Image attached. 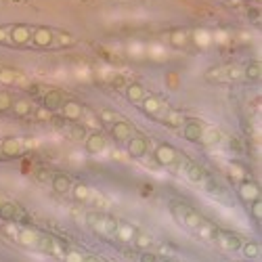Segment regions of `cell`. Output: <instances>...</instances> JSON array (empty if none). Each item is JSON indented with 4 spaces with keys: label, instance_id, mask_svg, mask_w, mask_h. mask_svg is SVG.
I'll use <instances>...</instances> for the list:
<instances>
[{
    "label": "cell",
    "instance_id": "1",
    "mask_svg": "<svg viewBox=\"0 0 262 262\" xmlns=\"http://www.w3.org/2000/svg\"><path fill=\"white\" fill-rule=\"evenodd\" d=\"M126 143H128L126 151H128L130 158L141 160V158H145L147 153H149V143H147V139L143 137V135H133Z\"/></svg>",
    "mask_w": 262,
    "mask_h": 262
},
{
    "label": "cell",
    "instance_id": "2",
    "mask_svg": "<svg viewBox=\"0 0 262 262\" xmlns=\"http://www.w3.org/2000/svg\"><path fill=\"white\" fill-rule=\"evenodd\" d=\"M32 34L34 28L32 26H23V23H17V26H11L9 28V38L15 46H23L32 40Z\"/></svg>",
    "mask_w": 262,
    "mask_h": 262
},
{
    "label": "cell",
    "instance_id": "3",
    "mask_svg": "<svg viewBox=\"0 0 262 262\" xmlns=\"http://www.w3.org/2000/svg\"><path fill=\"white\" fill-rule=\"evenodd\" d=\"M0 151H3L5 158H17L26 151V143L17 137H7V139H3V143H0Z\"/></svg>",
    "mask_w": 262,
    "mask_h": 262
},
{
    "label": "cell",
    "instance_id": "4",
    "mask_svg": "<svg viewBox=\"0 0 262 262\" xmlns=\"http://www.w3.org/2000/svg\"><path fill=\"white\" fill-rule=\"evenodd\" d=\"M59 111H61V115L65 117V120H69V122H78L80 117H82V113H84V107H82L78 101H74V99H65Z\"/></svg>",
    "mask_w": 262,
    "mask_h": 262
},
{
    "label": "cell",
    "instance_id": "5",
    "mask_svg": "<svg viewBox=\"0 0 262 262\" xmlns=\"http://www.w3.org/2000/svg\"><path fill=\"white\" fill-rule=\"evenodd\" d=\"M53 32L51 28H34V34H32V44L38 46V49H49L53 46Z\"/></svg>",
    "mask_w": 262,
    "mask_h": 262
},
{
    "label": "cell",
    "instance_id": "6",
    "mask_svg": "<svg viewBox=\"0 0 262 262\" xmlns=\"http://www.w3.org/2000/svg\"><path fill=\"white\" fill-rule=\"evenodd\" d=\"M133 135H135V128H133V124H130V122L117 120V122L111 124V137H113L117 143H126Z\"/></svg>",
    "mask_w": 262,
    "mask_h": 262
},
{
    "label": "cell",
    "instance_id": "7",
    "mask_svg": "<svg viewBox=\"0 0 262 262\" xmlns=\"http://www.w3.org/2000/svg\"><path fill=\"white\" fill-rule=\"evenodd\" d=\"M183 128V137L187 141H191V143H199L201 139V133H204V124H201L199 120H185V124L181 126Z\"/></svg>",
    "mask_w": 262,
    "mask_h": 262
},
{
    "label": "cell",
    "instance_id": "8",
    "mask_svg": "<svg viewBox=\"0 0 262 262\" xmlns=\"http://www.w3.org/2000/svg\"><path fill=\"white\" fill-rule=\"evenodd\" d=\"M176 160V149L172 145H168V143H162V145H158L156 149V162L162 164V166H170L174 164Z\"/></svg>",
    "mask_w": 262,
    "mask_h": 262
},
{
    "label": "cell",
    "instance_id": "9",
    "mask_svg": "<svg viewBox=\"0 0 262 262\" xmlns=\"http://www.w3.org/2000/svg\"><path fill=\"white\" fill-rule=\"evenodd\" d=\"M117 220L115 216H109V214H101V218L97 220V224H94V231H99V233H107V235H115L117 231Z\"/></svg>",
    "mask_w": 262,
    "mask_h": 262
},
{
    "label": "cell",
    "instance_id": "10",
    "mask_svg": "<svg viewBox=\"0 0 262 262\" xmlns=\"http://www.w3.org/2000/svg\"><path fill=\"white\" fill-rule=\"evenodd\" d=\"M84 141H86V149H88L90 153H103V151L107 149V139H105V135H101V133H92V135H88Z\"/></svg>",
    "mask_w": 262,
    "mask_h": 262
},
{
    "label": "cell",
    "instance_id": "11",
    "mask_svg": "<svg viewBox=\"0 0 262 262\" xmlns=\"http://www.w3.org/2000/svg\"><path fill=\"white\" fill-rule=\"evenodd\" d=\"M71 178L67 176V174H55L53 178H51V187H53V191L55 193H59V195H65V193H69L71 191Z\"/></svg>",
    "mask_w": 262,
    "mask_h": 262
},
{
    "label": "cell",
    "instance_id": "12",
    "mask_svg": "<svg viewBox=\"0 0 262 262\" xmlns=\"http://www.w3.org/2000/svg\"><path fill=\"white\" fill-rule=\"evenodd\" d=\"M0 82H5V84H26L28 78L17 69L5 67V69H0Z\"/></svg>",
    "mask_w": 262,
    "mask_h": 262
},
{
    "label": "cell",
    "instance_id": "13",
    "mask_svg": "<svg viewBox=\"0 0 262 262\" xmlns=\"http://www.w3.org/2000/svg\"><path fill=\"white\" fill-rule=\"evenodd\" d=\"M216 239L220 241L222 249H229V252H239V247H241V237H237L233 233H220Z\"/></svg>",
    "mask_w": 262,
    "mask_h": 262
},
{
    "label": "cell",
    "instance_id": "14",
    "mask_svg": "<svg viewBox=\"0 0 262 262\" xmlns=\"http://www.w3.org/2000/svg\"><path fill=\"white\" fill-rule=\"evenodd\" d=\"M65 97H63V92L61 90H49L44 94V107L49 111H57V109H61V105H63Z\"/></svg>",
    "mask_w": 262,
    "mask_h": 262
},
{
    "label": "cell",
    "instance_id": "15",
    "mask_svg": "<svg viewBox=\"0 0 262 262\" xmlns=\"http://www.w3.org/2000/svg\"><path fill=\"white\" fill-rule=\"evenodd\" d=\"M220 141H222V133H220L216 126H208V128H204V133H201V139H199V143H204L206 147L218 145Z\"/></svg>",
    "mask_w": 262,
    "mask_h": 262
},
{
    "label": "cell",
    "instance_id": "16",
    "mask_svg": "<svg viewBox=\"0 0 262 262\" xmlns=\"http://www.w3.org/2000/svg\"><path fill=\"white\" fill-rule=\"evenodd\" d=\"M239 195L243 201H247V204H252L254 199H260V189L256 183H241L239 185Z\"/></svg>",
    "mask_w": 262,
    "mask_h": 262
},
{
    "label": "cell",
    "instance_id": "17",
    "mask_svg": "<svg viewBox=\"0 0 262 262\" xmlns=\"http://www.w3.org/2000/svg\"><path fill=\"white\" fill-rule=\"evenodd\" d=\"M164 105V101L160 97H156V94H145V99L141 101V107H143V111H145L147 115H156L160 111V107Z\"/></svg>",
    "mask_w": 262,
    "mask_h": 262
},
{
    "label": "cell",
    "instance_id": "18",
    "mask_svg": "<svg viewBox=\"0 0 262 262\" xmlns=\"http://www.w3.org/2000/svg\"><path fill=\"white\" fill-rule=\"evenodd\" d=\"M160 120L168 126V128H181L185 124V115L183 113H178V111H170V109H166L164 115H160Z\"/></svg>",
    "mask_w": 262,
    "mask_h": 262
},
{
    "label": "cell",
    "instance_id": "19",
    "mask_svg": "<svg viewBox=\"0 0 262 262\" xmlns=\"http://www.w3.org/2000/svg\"><path fill=\"white\" fill-rule=\"evenodd\" d=\"M206 80L212 82V84H222V82H227V69L224 65H214L206 71Z\"/></svg>",
    "mask_w": 262,
    "mask_h": 262
},
{
    "label": "cell",
    "instance_id": "20",
    "mask_svg": "<svg viewBox=\"0 0 262 262\" xmlns=\"http://www.w3.org/2000/svg\"><path fill=\"white\" fill-rule=\"evenodd\" d=\"M197 233H199V237L201 239H216V237L220 235V231H218V227L216 224H212V222H208V220H204L199 224V227L195 229Z\"/></svg>",
    "mask_w": 262,
    "mask_h": 262
},
{
    "label": "cell",
    "instance_id": "21",
    "mask_svg": "<svg viewBox=\"0 0 262 262\" xmlns=\"http://www.w3.org/2000/svg\"><path fill=\"white\" fill-rule=\"evenodd\" d=\"M126 97L130 103H141L143 99H145V88H143L139 82H133V84L126 86Z\"/></svg>",
    "mask_w": 262,
    "mask_h": 262
},
{
    "label": "cell",
    "instance_id": "22",
    "mask_svg": "<svg viewBox=\"0 0 262 262\" xmlns=\"http://www.w3.org/2000/svg\"><path fill=\"white\" fill-rule=\"evenodd\" d=\"M187 176H189V181H191V183H201V181H206V172H204V168H201L199 164H195V162L187 164Z\"/></svg>",
    "mask_w": 262,
    "mask_h": 262
},
{
    "label": "cell",
    "instance_id": "23",
    "mask_svg": "<svg viewBox=\"0 0 262 262\" xmlns=\"http://www.w3.org/2000/svg\"><path fill=\"white\" fill-rule=\"evenodd\" d=\"M11 111H13L17 117H26V115L32 113V103H30L28 99H17V101H13Z\"/></svg>",
    "mask_w": 262,
    "mask_h": 262
},
{
    "label": "cell",
    "instance_id": "24",
    "mask_svg": "<svg viewBox=\"0 0 262 262\" xmlns=\"http://www.w3.org/2000/svg\"><path fill=\"white\" fill-rule=\"evenodd\" d=\"M71 189H74V199L76 201H88L92 197V191L86 183H76V185H71Z\"/></svg>",
    "mask_w": 262,
    "mask_h": 262
},
{
    "label": "cell",
    "instance_id": "25",
    "mask_svg": "<svg viewBox=\"0 0 262 262\" xmlns=\"http://www.w3.org/2000/svg\"><path fill=\"white\" fill-rule=\"evenodd\" d=\"M241 254L245 256V258H249V260H258L260 258V243H256V241H245V243H241Z\"/></svg>",
    "mask_w": 262,
    "mask_h": 262
},
{
    "label": "cell",
    "instance_id": "26",
    "mask_svg": "<svg viewBox=\"0 0 262 262\" xmlns=\"http://www.w3.org/2000/svg\"><path fill=\"white\" fill-rule=\"evenodd\" d=\"M17 206L13 204V201H3L0 204V218L3 220H15L17 218Z\"/></svg>",
    "mask_w": 262,
    "mask_h": 262
},
{
    "label": "cell",
    "instance_id": "27",
    "mask_svg": "<svg viewBox=\"0 0 262 262\" xmlns=\"http://www.w3.org/2000/svg\"><path fill=\"white\" fill-rule=\"evenodd\" d=\"M135 233H137V229L133 227V224H128V222H117V231H115V235L120 237L122 241H133Z\"/></svg>",
    "mask_w": 262,
    "mask_h": 262
},
{
    "label": "cell",
    "instance_id": "28",
    "mask_svg": "<svg viewBox=\"0 0 262 262\" xmlns=\"http://www.w3.org/2000/svg\"><path fill=\"white\" fill-rule=\"evenodd\" d=\"M53 44H57V46H71V44H74V36H71L69 32H65V30H57V32H53Z\"/></svg>",
    "mask_w": 262,
    "mask_h": 262
},
{
    "label": "cell",
    "instance_id": "29",
    "mask_svg": "<svg viewBox=\"0 0 262 262\" xmlns=\"http://www.w3.org/2000/svg\"><path fill=\"white\" fill-rule=\"evenodd\" d=\"M133 241H135V245H137V247H141V249H147V247H151V245H153V237H151L149 233L137 231V233H135V237H133Z\"/></svg>",
    "mask_w": 262,
    "mask_h": 262
},
{
    "label": "cell",
    "instance_id": "30",
    "mask_svg": "<svg viewBox=\"0 0 262 262\" xmlns=\"http://www.w3.org/2000/svg\"><path fill=\"white\" fill-rule=\"evenodd\" d=\"M38 247H40V252H44V254H55L57 243H55L53 237L42 235V237H38Z\"/></svg>",
    "mask_w": 262,
    "mask_h": 262
},
{
    "label": "cell",
    "instance_id": "31",
    "mask_svg": "<svg viewBox=\"0 0 262 262\" xmlns=\"http://www.w3.org/2000/svg\"><path fill=\"white\" fill-rule=\"evenodd\" d=\"M243 76L247 78V80H252V82H258L260 80V76H262V69H260V63H256V61H252L245 69H243Z\"/></svg>",
    "mask_w": 262,
    "mask_h": 262
},
{
    "label": "cell",
    "instance_id": "32",
    "mask_svg": "<svg viewBox=\"0 0 262 262\" xmlns=\"http://www.w3.org/2000/svg\"><path fill=\"white\" fill-rule=\"evenodd\" d=\"M11 107H13V94L3 90V92H0V113L11 111Z\"/></svg>",
    "mask_w": 262,
    "mask_h": 262
},
{
    "label": "cell",
    "instance_id": "33",
    "mask_svg": "<svg viewBox=\"0 0 262 262\" xmlns=\"http://www.w3.org/2000/svg\"><path fill=\"white\" fill-rule=\"evenodd\" d=\"M227 82H235V80H241L243 76V69L239 65H227Z\"/></svg>",
    "mask_w": 262,
    "mask_h": 262
},
{
    "label": "cell",
    "instance_id": "34",
    "mask_svg": "<svg viewBox=\"0 0 262 262\" xmlns=\"http://www.w3.org/2000/svg\"><path fill=\"white\" fill-rule=\"evenodd\" d=\"M67 135H69L71 139H76V141H84V139H86V130L76 124V126H69V128H67Z\"/></svg>",
    "mask_w": 262,
    "mask_h": 262
},
{
    "label": "cell",
    "instance_id": "35",
    "mask_svg": "<svg viewBox=\"0 0 262 262\" xmlns=\"http://www.w3.org/2000/svg\"><path fill=\"white\" fill-rule=\"evenodd\" d=\"M187 42H189V34H187V32L178 30V32L172 34V44H174V46H185Z\"/></svg>",
    "mask_w": 262,
    "mask_h": 262
},
{
    "label": "cell",
    "instance_id": "36",
    "mask_svg": "<svg viewBox=\"0 0 262 262\" xmlns=\"http://www.w3.org/2000/svg\"><path fill=\"white\" fill-rule=\"evenodd\" d=\"M117 120H120V117H117V113L115 111H111V109H103L101 111V122L103 124H113V122H117Z\"/></svg>",
    "mask_w": 262,
    "mask_h": 262
},
{
    "label": "cell",
    "instance_id": "37",
    "mask_svg": "<svg viewBox=\"0 0 262 262\" xmlns=\"http://www.w3.org/2000/svg\"><path fill=\"white\" fill-rule=\"evenodd\" d=\"M82 258L84 256H82L78 249H69V252L63 256V262H82Z\"/></svg>",
    "mask_w": 262,
    "mask_h": 262
},
{
    "label": "cell",
    "instance_id": "38",
    "mask_svg": "<svg viewBox=\"0 0 262 262\" xmlns=\"http://www.w3.org/2000/svg\"><path fill=\"white\" fill-rule=\"evenodd\" d=\"M252 216H254L256 220L262 218V199H254V201H252Z\"/></svg>",
    "mask_w": 262,
    "mask_h": 262
},
{
    "label": "cell",
    "instance_id": "39",
    "mask_svg": "<svg viewBox=\"0 0 262 262\" xmlns=\"http://www.w3.org/2000/svg\"><path fill=\"white\" fill-rule=\"evenodd\" d=\"M101 218V214L99 212H90L88 216H86V222H88V227H94V224H97V220Z\"/></svg>",
    "mask_w": 262,
    "mask_h": 262
},
{
    "label": "cell",
    "instance_id": "40",
    "mask_svg": "<svg viewBox=\"0 0 262 262\" xmlns=\"http://www.w3.org/2000/svg\"><path fill=\"white\" fill-rule=\"evenodd\" d=\"M160 258L156 254H151V252H143L141 254V262H158Z\"/></svg>",
    "mask_w": 262,
    "mask_h": 262
},
{
    "label": "cell",
    "instance_id": "41",
    "mask_svg": "<svg viewBox=\"0 0 262 262\" xmlns=\"http://www.w3.org/2000/svg\"><path fill=\"white\" fill-rule=\"evenodd\" d=\"M7 42H11V38H9V28H0V44H7Z\"/></svg>",
    "mask_w": 262,
    "mask_h": 262
},
{
    "label": "cell",
    "instance_id": "42",
    "mask_svg": "<svg viewBox=\"0 0 262 262\" xmlns=\"http://www.w3.org/2000/svg\"><path fill=\"white\" fill-rule=\"evenodd\" d=\"M82 262H101V258L99 256H84V258H82Z\"/></svg>",
    "mask_w": 262,
    "mask_h": 262
},
{
    "label": "cell",
    "instance_id": "43",
    "mask_svg": "<svg viewBox=\"0 0 262 262\" xmlns=\"http://www.w3.org/2000/svg\"><path fill=\"white\" fill-rule=\"evenodd\" d=\"M38 117H42V120H51V115H49V111H46V109H38Z\"/></svg>",
    "mask_w": 262,
    "mask_h": 262
},
{
    "label": "cell",
    "instance_id": "44",
    "mask_svg": "<svg viewBox=\"0 0 262 262\" xmlns=\"http://www.w3.org/2000/svg\"><path fill=\"white\" fill-rule=\"evenodd\" d=\"M158 262H174V260H168V258H164V260H158Z\"/></svg>",
    "mask_w": 262,
    "mask_h": 262
},
{
    "label": "cell",
    "instance_id": "45",
    "mask_svg": "<svg viewBox=\"0 0 262 262\" xmlns=\"http://www.w3.org/2000/svg\"><path fill=\"white\" fill-rule=\"evenodd\" d=\"M13 3H19V0H13Z\"/></svg>",
    "mask_w": 262,
    "mask_h": 262
}]
</instances>
